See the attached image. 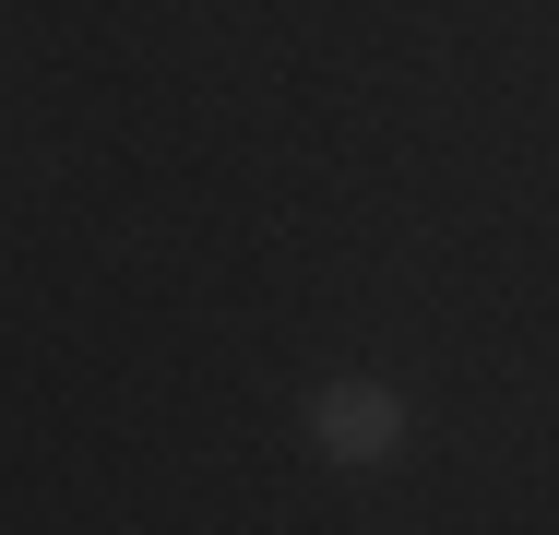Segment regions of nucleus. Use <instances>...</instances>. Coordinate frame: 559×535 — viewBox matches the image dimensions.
<instances>
[{
    "mask_svg": "<svg viewBox=\"0 0 559 535\" xmlns=\"http://www.w3.org/2000/svg\"><path fill=\"white\" fill-rule=\"evenodd\" d=\"M298 440H310L334 476H381V464L405 452V393H393L381 369H322V381L298 393Z\"/></svg>",
    "mask_w": 559,
    "mask_h": 535,
    "instance_id": "f257e3e1",
    "label": "nucleus"
}]
</instances>
